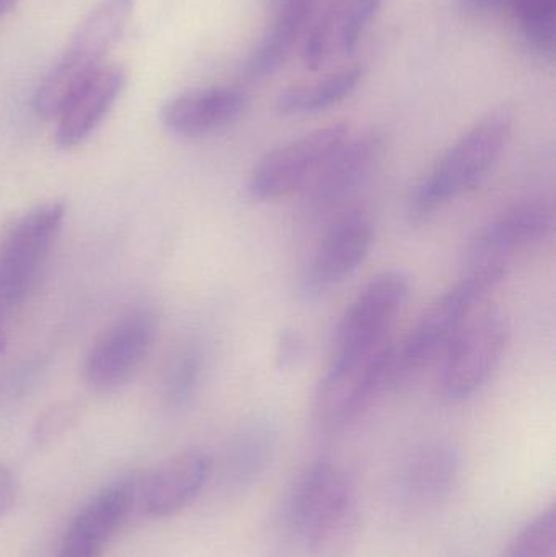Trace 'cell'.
Returning <instances> with one entry per match:
<instances>
[{"instance_id":"obj_1","label":"cell","mask_w":556,"mask_h":557,"mask_svg":"<svg viewBox=\"0 0 556 557\" xmlns=\"http://www.w3.org/2000/svg\"><path fill=\"white\" fill-rule=\"evenodd\" d=\"M291 525L309 557H349L359 535V499L345 471L329 461L310 465L294 486Z\"/></svg>"},{"instance_id":"obj_2","label":"cell","mask_w":556,"mask_h":557,"mask_svg":"<svg viewBox=\"0 0 556 557\" xmlns=\"http://www.w3.org/2000/svg\"><path fill=\"white\" fill-rule=\"evenodd\" d=\"M511 111H492L464 133L411 195L408 215L413 224H423L441 206L472 191L502 159L511 139Z\"/></svg>"},{"instance_id":"obj_3","label":"cell","mask_w":556,"mask_h":557,"mask_svg":"<svg viewBox=\"0 0 556 557\" xmlns=\"http://www.w3.org/2000/svg\"><path fill=\"white\" fill-rule=\"evenodd\" d=\"M509 264L470 267L466 276L440 295L418 318L405 339L394 346L392 385L410 379L427 367L467 323L473 308L495 290L508 274Z\"/></svg>"},{"instance_id":"obj_4","label":"cell","mask_w":556,"mask_h":557,"mask_svg":"<svg viewBox=\"0 0 556 557\" xmlns=\"http://www.w3.org/2000/svg\"><path fill=\"white\" fill-rule=\"evenodd\" d=\"M134 13V0H101L77 26L33 98L36 114L45 120L58 116L69 97L103 67L104 59L126 32Z\"/></svg>"},{"instance_id":"obj_5","label":"cell","mask_w":556,"mask_h":557,"mask_svg":"<svg viewBox=\"0 0 556 557\" xmlns=\"http://www.w3.org/2000/svg\"><path fill=\"white\" fill-rule=\"evenodd\" d=\"M394 346L387 343L353 357L330 360L313 395V414L325 431H343L362 418L392 385Z\"/></svg>"},{"instance_id":"obj_6","label":"cell","mask_w":556,"mask_h":557,"mask_svg":"<svg viewBox=\"0 0 556 557\" xmlns=\"http://www.w3.org/2000/svg\"><path fill=\"white\" fill-rule=\"evenodd\" d=\"M509 341V324L498 310L469 318L444 349L441 392L449 401L475 395L498 369Z\"/></svg>"},{"instance_id":"obj_7","label":"cell","mask_w":556,"mask_h":557,"mask_svg":"<svg viewBox=\"0 0 556 557\" xmlns=\"http://www.w3.org/2000/svg\"><path fill=\"white\" fill-rule=\"evenodd\" d=\"M348 137L346 124H332L271 150L251 170L248 196L255 201H276L306 189Z\"/></svg>"},{"instance_id":"obj_8","label":"cell","mask_w":556,"mask_h":557,"mask_svg":"<svg viewBox=\"0 0 556 557\" xmlns=\"http://www.w3.org/2000/svg\"><path fill=\"white\" fill-rule=\"evenodd\" d=\"M65 221L64 202L51 201L26 212L0 247V300L22 301L35 285Z\"/></svg>"},{"instance_id":"obj_9","label":"cell","mask_w":556,"mask_h":557,"mask_svg":"<svg viewBox=\"0 0 556 557\" xmlns=\"http://www.w3.org/2000/svg\"><path fill=\"white\" fill-rule=\"evenodd\" d=\"M408 297L410 278L400 271H385L372 277L336 326L332 359L359 356L387 343L388 330Z\"/></svg>"},{"instance_id":"obj_10","label":"cell","mask_w":556,"mask_h":557,"mask_svg":"<svg viewBox=\"0 0 556 557\" xmlns=\"http://www.w3.org/2000/svg\"><path fill=\"white\" fill-rule=\"evenodd\" d=\"M374 238V221L365 209H349L339 215L300 274L297 284L300 298L319 300L351 277L371 253Z\"/></svg>"},{"instance_id":"obj_11","label":"cell","mask_w":556,"mask_h":557,"mask_svg":"<svg viewBox=\"0 0 556 557\" xmlns=\"http://www.w3.org/2000/svg\"><path fill=\"white\" fill-rule=\"evenodd\" d=\"M157 337V317L149 308H134L114 320L91 346L85 376L101 392L120 388L143 366Z\"/></svg>"},{"instance_id":"obj_12","label":"cell","mask_w":556,"mask_h":557,"mask_svg":"<svg viewBox=\"0 0 556 557\" xmlns=\"http://www.w3.org/2000/svg\"><path fill=\"white\" fill-rule=\"evenodd\" d=\"M555 224L554 202L544 198L516 202L477 231L467 247L466 261L469 268L485 263L509 264L512 255L551 238Z\"/></svg>"},{"instance_id":"obj_13","label":"cell","mask_w":556,"mask_h":557,"mask_svg":"<svg viewBox=\"0 0 556 557\" xmlns=\"http://www.w3.org/2000/svg\"><path fill=\"white\" fill-rule=\"evenodd\" d=\"M382 150L384 140L375 131L349 136L304 189V214L320 219L338 209L371 176Z\"/></svg>"},{"instance_id":"obj_14","label":"cell","mask_w":556,"mask_h":557,"mask_svg":"<svg viewBox=\"0 0 556 557\" xmlns=\"http://www.w3.org/2000/svg\"><path fill=\"white\" fill-rule=\"evenodd\" d=\"M136 481L121 480L101 491L65 533L58 557H101L136 503Z\"/></svg>"},{"instance_id":"obj_15","label":"cell","mask_w":556,"mask_h":557,"mask_svg":"<svg viewBox=\"0 0 556 557\" xmlns=\"http://www.w3.org/2000/svg\"><path fill=\"white\" fill-rule=\"evenodd\" d=\"M121 65H103L62 104L55 121V144L62 149L81 146L100 126L126 87Z\"/></svg>"},{"instance_id":"obj_16","label":"cell","mask_w":556,"mask_h":557,"mask_svg":"<svg viewBox=\"0 0 556 557\" xmlns=\"http://www.w3.org/2000/svg\"><path fill=\"white\" fill-rule=\"evenodd\" d=\"M250 98L240 88L209 87L186 91L162 108L163 126L180 137H199L240 120Z\"/></svg>"},{"instance_id":"obj_17","label":"cell","mask_w":556,"mask_h":557,"mask_svg":"<svg viewBox=\"0 0 556 557\" xmlns=\"http://www.w3.org/2000/svg\"><path fill=\"white\" fill-rule=\"evenodd\" d=\"M209 476L211 460L202 451L185 450L166 458L144 484L147 516L169 519L182 512L201 494Z\"/></svg>"},{"instance_id":"obj_18","label":"cell","mask_w":556,"mask_h":557,"mask_svg":"<svg viewBox=\"0 0 556 557\" xmlns=\"http://www.w3.org/2000/svg\"><path fill=\"white\" fill-rule=\"evenodd\" d=\"M319 3L320 0H283L277 3L276 15L245 61V81H264L283 67L297 42L306 36Z\"/></svg>"},{"instance_id":"obj_19","label":"cell","mask_w":556,"mask_h":557,"mask_svg":"<svg viewBox=\"0 0 556 557\" xmlns=\"http://www.w3.org/2000/svg\"><path fill=\"white\" fill-rule=\"evenodd\" d=\"M460 454L444 441L428 442L408 458L401 473V493L417 507L443 503L460 474Z\"/></svg>"},{"instance_id":"obj_20","label":"cell","mask_w":556,"mask_h":557,"mask_svg":"<svg viewBox=\"0 0 556 557\" xmlns=\"http://www.w3.org/2000/svg\"><path fill=\"white\" fill-rule=\"evenodd\" d=\"M362 78L359 65L338 69L317 81L302 82L281 91L276 111L281 116L320 113L351 97Z\"/></svg>"},{"instance_id":"obj_21","label":"cell","mask_w":556,"mask_h":557,"mask_svg":"<svg viewBox=\"0 0 556 557\" xmlns=\"http://www.w3.org/2000/svg\"><path fill=\"white\" fill-rule=\"evenodd\" d=\"M277 445V428L271 419L257 418L232 442L228 473L238 484H251L267 471Z\"/></svg>"},{"instance_id":"obj_22","label":"cell","mask_w":556,"mask_h":557,"mask_svg":"<svg viewBox=\"0 0 556 557\" xmlns=\"http://www.w3.org/2000/svg\"><path fill=\"white\" fill-rule=\"evenodd\" d=\"M345 0H325L317 7L304 41V64L310 71H320L336 49H342Z\"/></svg>"},{"instance_id":"obj_23","label":"cell","mask_w":556,"mask_h":557,"mask_svg":"<svg viewBox=\"0 0 556 557\" xmlns=\"http://www.w3.org/2000/svg\"><path fill=\"white\" fill-rule=\"evenodd\" d=\"M509 9L515 13L529 48L542 58H554L556 0H511Z\"/></svg>"},{"instance_id":"obj_24","label":"cell","mask_w":556,"mask_h":557,"mask_svg":"<svg viewBox=\"0 0 556 557\" xmlns=\"http://www.w3.org/2000/svg\"><path fill=\"white\" fill-rule=\"evenodd\" d=\"M556 509L548 507L509 543L502 557H555Z\"/></svg>"},{"instance_id":"obj_25","label":"cell","mask_w":556,"mask_h":557,"mask_svg":"<svg viewBox=\"0 0 556 557\" xmlns=\"http://www.w3.org/2000/svg\"><path fill=\"white\" fill-rule=\"evenodd\" d=\"M202 373V356L195 347L182 350L170 363L163 379V396L175 408L188 405L198 389Z\"/></svg>"},{"instance_id":"obj_26","label":"cell","mask_w":556,"mask_h":557,"mask_svg":"<svg viewBox=\"0 0 556 557\" xmlns=\"http://www.w3.org/2000/svg\"><path fill=\"white\" fill-rule=\"evenodd\" d=\"M78 418V408L74 403H59L42 412L33 429V438L38 447H49L61 441Z\"/></svg>"},{"instance_id":"obj_27","label":"cell","mask_w":556,"mask_h":557,"mask_svg":"<svg viewBox=\"0 0 556 557\" xmlns=\"http://www.w3.org/2000/svg\"><path fill=\"white\" fill-rule=\"evenodd\" d=\"M385 0H345L342 51L353 52Z\"/></svg>"},{"instance_id":"obj_28","label":"cell","mask_w":556,"mask_h":557,"mask_svg":"<svg viewBox=\"0 0 556 557\" xmlns=\"http://www.w3.org/2000/svg\"><path fill=\"white\" fill-rule=\"evenodd\" d=\"M306 339L297 330L281 331L276 344V367L281 372L297 369L306 359Z\"/></svg>"},{"instance_id":"obj_29","label":"cell","mask_w":556,"mask_h":557,"mask_svg":"<svg viewBox=\"0 0 556 557\" xmlns=\"http://www.w3.org/2000/svg\"><path fill=\"white\" fill-rule=\"evenodd\" d=\"M453 2L464 15L486 16L506 9L511 0H453Z\"/></svg>"},{"instance_id":"obj_30","label":"cell","mask_w":556,"mask_h":557,"mask_svg":"<svg viewBox=\"0 0 556 557\" xmlns=\"http://www.w3.org/2000/svg\"><path fill=\"white\" fill-rule=\"evenodd\" d=\"M16 494H18V481L15 474L0 465V516L12 509Z\"/></svg>"},{"instance_id":"obj_31","label":"cell","mask_w":556,"mask_h":557,"mask_svg":"<svg viewBox=\"0 0 556 557\" xmlns=\"http://www.w3.org/2000/svg\"><path fill=\"white\" fill-rule=\"evenodd\" d=\"M16 3H18V0H0V18L5 16Z\"/></svg>"},{"instance_id":"obj_32","label":"cell","mask_w":556,"mask_h":557,"mask_svg":"<svg viewBox=\"0 0 556 557\" xmlns=\"http://www.w3.org/2000/svg\"><path fill=\"white\" fill-rule=\"evenodd\" d=\"M270 2L276 3V5H277V3L283 2V0H270Z\"/></svg>"}]
</instances>
